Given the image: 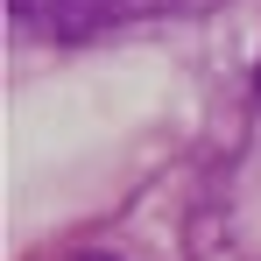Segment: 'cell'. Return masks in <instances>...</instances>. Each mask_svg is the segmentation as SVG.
Listing matches in <instances>:
<instances>
[{"label": "cell", "instance_id": "obj_1", "mask_svg": "<svg viewBox=\"0 0 261 261\" xmlns=\"http://www.w3.org/2000/svg\"><path fill=\"white\" fill-rule=\"evenodd\" d=\"M71 0H7V14L14 21H49V14H64Z\"/></svg>", "mask_w": 261, "mask_h": 261}, {"label": "cell", "instance_id": "obj_2", "mask_svg": "<svg viewBox=\"0 0 261 261\" xmlns=\"http://www.w3.org/2000/svg\"><path fill=\"white\" fill-rule=\"evenodd\" d=\"M78 261H113V254H78Z\"/></svg>", "mask_w": 261, "mask_h": 261}, {"label": "cell", "instance_id": "obj_3", "mask_svg": "<svg viewBox=\"0 0 261 261\" xmlns=\"http://www.w3.org/2000/svg\"><path fill=\"white\" fill-rule=\"evenodd\" d=\"M254 99H261V71H254Z\"/></svg>", "mask_w": 261, "mask_h": 261}]
</instances>
